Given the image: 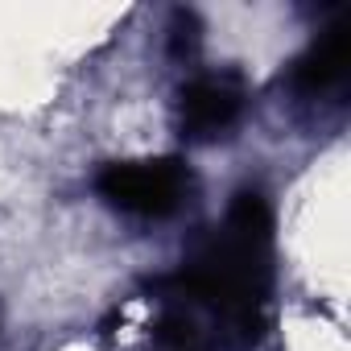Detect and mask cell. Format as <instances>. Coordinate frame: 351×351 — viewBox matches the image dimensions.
I'll use <instances>...</instances> for the list:
<instances>
[{
    "label": "cell",
    "mask_w": 351,
    "mask_h": 351,
    "mask_svg": "<svg viewBox=\"0 0 351 351\" xmlns=\"http://www.w3.org/2000/svg\"><path fill=\"white\" fill-rule=\"evenodd\" d=\"M199 38H203V25H199V17L191 13V9H178L173 13V21H169V50L178 54V58H191L195 50H199Z\"/></svg>",
    "instance_id": "5"
},
{
    "label": "cell",
    "mask_w": 351,
    "mask_h": 351,
    "mask_svg": "<svg viewBox=\"0 0 351 351\" xmlns=\"http://www.w3.org/2000/svg\"><path fill=\"white\" fill-rule=\"evenodd\" d=\"M269 248H273V211L256 191H240L228 207L223 228L173 277V298L207 306L215 318L232 322L252 339L265 326Z\"/></svg>",
    "instance_id": "1"
},
{
    "label": "cell",
    "mask_w": 351,
    "mask_h": 351,
    "mask_svg": "<svg viewBox=\"0 0 351 351\" xmlns=\"http://www.w3.org/2000/svg\"><path fill=\"white\" fill-rule=\"evenodd\" d=\"M195 178L178 157H157V161H112L95 178V191L108 207L136 215V219H165L173 215Z\"/></svg>",
    "instance_id": "2"
},
{
    "label": "cell",
    "mask_w": 351,
    "mask_h": 351,
    "mask_svg": "<svg viewBox=\"0 0 351 351\" xmlns=\"http://www.w3.org/2000/svg\"><path fill=\"white\" fill-rule=\"evenodd\" d=\"M347 71H351V25L339 21V25H330L326 34H318L310 42V50L293 62L289 83H293L298 95L318 99V95L339 91L347 83Z\"/></svg>",
    "instance_id": "4"
},
{
    "label": "cell",
    "mask_w": 351,
    "mask_h": 351,
    "mask_svg": "<svg viewBox=\"0 0 351 351\" xmlns=\"http://www.w3.org/2000/svg\"><path fill=\"white\" fill-rule=\"evenodd\" d=\"M244 116V83L236 75H199L178 95V120L191 141H219Z\"/></svg>",
    "instance_id": "3"
}]
</instances>
